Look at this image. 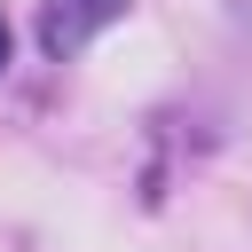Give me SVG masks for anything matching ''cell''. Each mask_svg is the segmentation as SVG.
Returning a JSON list of instances; mask_svg holds the SVG:
<instances>
[{
    "mask_svg": "<svg viewBox=\"0 0 252 252\" xmlns=\"http://www.w3.org/2000/svg\"><path fill=\"white\" fill-rule=\"evenodd\" d=\"M118 16H126V0H47V8H39V47L63 63V55H79V47H87L102 24H118Z\"/></svg>",
    "mask_w": 252,
    "mask_h": 252,
    "instance_id": "obj_1",
    "label": "cell"
},
{
    "mask_svg": "<svg viewBox=\"0 0 252 252\" xmlns=\"http://www.w3.org/2000/svg\"><path fill=\"white\" fill-rule=\"evenodd\" d=\"M0 71H8V16H0Z\"/></svg>",
    "mask_w": 252,
    "mask_h": 252,
    "instance_id": "obj_2",
    "label": "cell"
}]
</instances>
